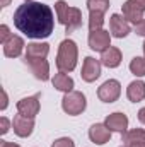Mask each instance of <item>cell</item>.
Masks as SVG:
<instances>
[{"label":"cell","mask_w":145,"mask_h":147,"mask_svg":"<svg viewBox=\"0 0 145 147\" xmlns=\"http://www.w3.org/2000/svg\"><path fill=\"white\" fill-rule=\"evenodd\" d=\"M14 24L26 36L41 39V38H48L53 33L55 19L48 5L28 0L22 5H19V9L15 10Z\"/></svg>","instance_id":"1"},{"label":"cell","mask_w":145,"mask_h":147,"mask_svg":"<svg viewBox=\"0 0 145 147\" xmlns=\"http://www.w3.org/2000/svg\"><path fill=\"white\" fill-rule=\"evenodd\" d=\"M55 10L58 16L60 24H63L67 28V33H72L75 29H79L82 26V12L77 7H68L67 2L58 0L55 3Z\"/></svg>","instance_id":"2"},{"label":"cell","mask_w":145,"mask_h":147,"mask_svg":"<svg viewBox=\"0 0 145 147\" xmlns=\"http://www.w3.org/2000/svg\"><path fill=\"white\" fill-rule=\"evenodd\" d=\"M77 65V45L72 39H65L60 43L56 67L60 72H72Z\"/></svg>","instance_id":"3"},{"label":"cell","mask_w":145,"mask_h":147,"mask_svg":"<svg viewBox=\"0 0 145 147\" xmlns=\"http://www.w3.org/2000/svg\"><path fill=\"white\" fill-rule=\"evenodd\" d=\"M85 96L82 94V92H79V91H70V92H67L65 96H63V99H62V108L65 113H68V115H80L82 111L85 110Z\"/></svg>","instance_id":"4"},{"label":"cell","mask_w":145,"mask_h":147,"mask_svg":"<svg viewBox=\"0 0 145 147\" xmlns=\"http://www.w3.org/2000/svg\"><path fill=\"white\" fill-rule=\"evenodd\" d=\"M145 0H126L123 3V16L126 21H132L135 24L144 21Z\"/></svg>","instance_id":"5"},{"label":"cell","mask_w":145,"mask_h":147,"mask_svg":"<svg viewBox=\"0 0 145 147\" xmlns=\"http://www.w3.org/2000/svg\"><path fill=\"white\" fill-rule=\"evenodd\" d=\"M119 94H121V86H119V82L114 80V79L106 80V82L99 87V91H97L99 99L104 101V103H114V101L119 98Z\"/></svg>","instance_id":"6"},{"label":"cell","mask_w":145,"mask_h":147,"mask_svg":"<svg viewBox=\"0 0 145 147\" xmlns=\"http://www.w3.org/2000/svg\"><path fill=\"white\" fill-rule=\"evenodd\" d=\"M12 127H14V132H15L19 137H29V135L33 134V128H34V118L19 113V115L14 116Z\"/></svg>","instance_id":"7"},{"label":"cell","mask_w":145,"mask_h":147,"mask_svg":"<svg viewBox=\"0 0 145 147\" xmlns=\"http://www.w3.org/2000/svg\"><path fill=\"white\" fill-rule=\"evenodd\" d=\"M111 43V36H109L108 31L104 29H97V31H91L89 34V46L94 50V51H104L108 50Z\"/></svg>","instance_id":"8"},{"label":"cell","mask_w":145,"mask_h":147,"mask_svg":"<svg viewBox=\"0 0 145 147\" xmlns=\"http://www.w3.org/2000/svg\"><path fill=\"white\" fill-rule=\"evenodd\" d=\"M109 29H111L113 36L125 38V36H128V33H130V24H128V21L125 19V16L113 14L111 19H109Z\"/></svg>","instance_id":"9"},{"label":"cell","mask_w":145,"mask_h":147,"mask_svg":"<svg viewBox=\"0 0 145 147\" xmlns=\"http://www.w3.org/2000/svg\"><path fill=\"white\" fill-rule=\"evenodd\" d=\"M99 75H101V63L96 58L87 57L82 65V79L85 82H94Z\"/></svg>","instance_id":"10"},{"label":"cell","mask_w":145,"mask_h":147,"mask_svg":"<svg viewBox=\"0 0 145 147\" xmlns=\"http://www.w3.org/2000/svg\"><path fill=\"white\" fill-rule=\"evenodd\" d=\"M89 137H91V140H92L94 144L103 146V144L109 142V139H111V130H109L106 125H103V123H96V125H92V127L89 128Z\"/></svg>","instance_id":"11"},{"label":"cell","mask_w":145,"mask_h":147,"mask_svg":"<svg viewBox=\"0 0 145 147\" xmlns=\"http://www.w3.org/2000/svg\"><path fill=\"white\" fill-rule=\"evenodd\" d=\"M17 110L19 113L34 118L39 111V96H33V98H24L17 103Z\"/></svg>","instance_id":"12"},{"label":"cell","mask_w":145,"mask_h":147,"mask_svg":"<svg viewBox=\"0 0 145 147\" xmlns=\"http://www.w3.org/2000/svg\"><path fill=\"white\" fill-rule=\"evenodd\" d=\"M104 125L108 127L111 132H121V134H125L126 127H128V118L123 113H113V115H109L108 118H106Z\"/></svg>","instance_id":"13"},{"label":"cell","mask_w":145,"mask_h":147,"mask_svg":"<svg viewBox=\"0 0 145 147\" xmlns=\"http://www.w3.org/2000/svg\"><path fill=\"white\" fill-rule=\"evenodd\" d=\"M50 51L48 43H29L26 48V60H36V58H46Z\"/></svg>","instance_id":"14"},{"label":"cell","mask_w":145,"mask_h":147,"mask_svg":"<svg viewBox=\"0 0 145 147\" xmlns=\"http://www.w3.org/2000/svg\"><path fill=\"white\" fill-rule=\"evenodd\" d=\"M31 67L33 74L36 75V79L41 80H48L50 79V65L44 58H36V60H26Z\"/></svg>","instance_id":"15"},{"label":"cell","mask_w":145,"mask_h":147,"mask_svg":"<svg viewBox=\"0 0 145 147\" xmlns=\"http://www.w3.org/2000/svg\"><path fill=\"white\" fill-rule=\"evenodd\" d=\"M22 48H24V41L22 38L19 36H12L5 45H3V55L9 57V58H15L22 53Z\"/></svg>","instance_id":"16"},{"label":"cell","mask_w":145,"mask_h":147,"mask_svg":"<svg viewBox=\"0 0 145 147\" xmlns=\"http://www.w3.org/2000/svg\"><path fill=\"white\" fill-rule=\"evenodd\" d=\"M101 62H103L106 67H109V69L118 67V65L121 63V51H119L118 48H114V46H109L108 50L103 51V55H101Z\"/></svg>","instance_id":"17"},{"label":"cell","mask_w":145,"mask_h":147,"mask_svg":"<svg viewBox=\"0 0 145 147\" xmlns=\"http://www.w3.org/2000/svg\"><path fill=\"white\" fill-rule=\"evenodd\" d=\"M126 96L133 103H140L142 99H145V82H142V80H133L128 86V89H126Z\"/></svg>","instance_id":"18"},{"label":"cell","mask_w":145,"mask_h":147,"mask_svg":"<svg viewBox=\"0 0 145 147\" xmlns=\"http://www.w3.org/2000/svg\"><path fill=\"white\" fill-rule=\"evenodd\" d=\"M53 86H55L58 91L70 92L73 89V80H72V77H68L65 72H60L53 77Z\"/></svg>","instance_id":"19"},{"label":"cell","mask_w":145,"mask_h":147,"mask_svg":"<svg viewBox=\"0 0 145 147\" xmlns=\"http://www.w3.org/2000/svg\"><path fill=\"white\" fill-rule=\"evenodd\" d=\"M137 140H144L145 142V130H142V128H133V130L123 134V144L137 142Z\"/></svg>","instance_id":"20"},{"label":"cell","mask_w":145,"mask_h":147,"mask_svg":"<svg viewBox=\"0 0 145 147\" xmlns=\"http://www.w3.org/2000/svg\"><path fill=\"white\" fill-rule=\"evenodd\" d=\"M104 24V14L103 12H91L89 16V29L91 31H97L101 29Z\"/></svg>","instance_id":"21"},{"label":"cell","mask_w":145,"mask_h":147,"mask_svg":"<svg viewBox=\"0 0 145 147\" xmlns=\"http://www.w3.org/2000/svg\"><path fill=\"white\" fill-rule=\"evenodd\" d=\"M130 70L135 74L137 77L145 75V58H142V57H135V58L130 62Z\"/></svg>","instance_id":"22"},{"label":"cell","mask_w":145,"mask_h":147,"mask_svg":"<svg viewBox=\"0 0 145 147\" xmlns=\"http://www.w3.org/2000/svg\"><path fill=\"white\" fill-rule=\"evenodd\" d=\"M87 7L91 12H106L109 9V0H87Z\"/></svg>","instance_id":"23"},{"label":"cell","mask_w":145,"mask_h":147,"mask_svg":"<svg viewBox=\"0 0 145 147\" xmlns=\"http://www.w3.org/2000/svg\"><path fill=\"white\" fill-rule=\"evenodd\" d=\"M51 147H73V140L72 139H68V137H63V139L55 140Z\"/></svg>","instance_id":"24"},{"label":"cell","mask_w":145,"mask_h":147,"mask_svg":"<svg viewBox=\"0 0 145 147\" xmlns=\"http://www.w3.org/2000/svg\"><path fill=\"white\" fill-rule=\"evenodd\" d=\"M10 38L12 36H10V33H9V28H7L5 24H2V26H0V43L5 45Z\"/></svg>","instance_id":"25"},{"label":"cell","mask_w":145,"mask_h":147,"mask_svg":"<svg viewBox=\"0 0 145 147\" xmlns=\"http://www.w3.org/2000/svg\"><path fill=\"white\" fill-rule=\"evenodd\" d=\"M0 127H2V128H0V134H7V132H9V120H7L5 116L0 118Z\"/></svg>","instance_id":"26"},{"label":"cell","mask_w":145,"mask_h":147,"mask_svg":"<svg viewBox=\"0 0 145 147\" xmlns=\"http://www.w3.org/2000/svg\"><path fill=\"white\" fill-rule=\"evenodd\" d=\"M137 34L145 36V19L142 21V22H138V24H137Z\"/></svg>","instance_id":"27"},{"label":"cell","mask_w":145,"mask_h":147,"mask_svg":"<svg viewBox=\"0 0 145 147\" xmlns=\"http://www.w3.org/2000/svg\"><path fill=\"white\" fill-rule=\"evenodd\" d=\"M126 147H145V142L144 140H137V142H128V144H125Z\"/></svg>","instance_id":"28"},{"label":"cell","mask_w":145,"mask_h":147,"mask_svg":"<svg viewBox=\"0 0 145 147\" xmlns=\"http://www.w3.org/2000/svg\"><path fill=\"white\" fill-rule=\"evenodd\" d=\"M2 110H5L7 108V94H5V91L2 89V106H0Z\"/></svg>","instance_id":"29"},{"label":"cell","mask_w":145,"mask_h":147,"mask_svg":"<svg viewBox=\"0 0 145 147\" xmlns=\"http://www.w3.org/2000/svg\"><path fill=\"white\" fill-rule=\"evenodd\" d=\"M0 147H19L17 144H12V142H5V140H0Z\"/></svg>","instance_id":"30"},{"label":"cell","mask_w":145,"mask_h":147,"mask_svg":"<svg viewBox=\"0 0 145 147\" xmlns=\"http://www.w3.org/2000/svg\"><path fill=\"white\" fill-rule=\"evenodd\" d=\"M138 120L145 125V108H142V110L138 111Z\"/></svg>","instance_id":"31"},{"label":"cell","mask_w":145,"mask_h":147,"mask_svg":"<svg viewBox=\"0 0 145 147\" xmlns=\"http://www.w3.org/2000/svg\"><path fill=\"white\" fill-rule=\"evenodd\" d=\"M10 3V0H2V7H7Z\"/></svg>","instance_id":"32"},{"label":"cell","mask_w":145,"mask_h":147,"mask_svg":"<svg viewBox=\"0 0 145 147\" xmlns=\"http://www.w3.org/2000/svg\"><path fill=\"white\" fill-rule=\"evenodd\" d=\"M144 51H145V43H144Z\"/></svg>","instance_id":"33"},{"label":"cell","mask_w":145,"mask_h":147,"mask_svg":"<svg viewBox=\"0 0 145 147\" xmlns=\"http://www.w3.org/2000/svg\"><path fill=\"white\" fill-rule=\"evenodd\" d=\"M121 147H126V146H125V144H123V146H121Z\"/></svg>","instance_id":"34"}]
</instances>
